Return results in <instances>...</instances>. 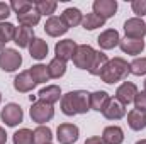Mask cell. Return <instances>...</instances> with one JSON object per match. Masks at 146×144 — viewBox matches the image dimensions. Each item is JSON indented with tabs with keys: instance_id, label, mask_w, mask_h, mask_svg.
<instances>
[{
	"instance_id": "1",
	"label": "cell",
	"mask_w": 146,
	"mask_h": 144,
	"mask_svg": "<svg viewBox=\"0 0 146 144\" xmlns=\"http://www.w3.org/2000/svg\"><path fill=\"white\" fill-rule=\"evenodd\" d=\"M90 110V93L85 90H73L61 97V112L65 115H80Z\"/></svg>"
},
{
	"instance_id": "2",
	"label": "cell",
	"mask_w": 146,
	"mask_h": 144,
	"mask_svg": "<svg viewBox=\"0 0 146 144\" xmlns=\"http://www.w3.org/2000/svg\"><path fill=\"white\" fill-rule=\"evenodd\" d=\"M129 63L122 58H114V59H109V63L106 65V68L102 70V73L99 75L100 80L104 83H109V85H114L121 80H124L127 75H129Z\"/></svg>"
},
{
	"instance_id": "3",
	"label": "cell",
	"mask_w": 146,
	"mask_h": 144,
	"mask_svg": "<svg viewBox=\"0 0 146 144\" xmlns=\"http://www.w3.org/2000/svg\"><path fill=\"white\" fill-rule=\"evenodd\" d=\"M29 114H31V119L36 124L42 126V124L49 122L54 117V107L51 104L44 102V100H36V102H33V107L29 110Z\"/></svg>"
},
{
	"instance_id": "4",
	"label": "cell",
	"mask_w": 146,
	"mask_h": 144,
	"mask_svg": "<svg viewBox=\"0 0 146 144\" xmlns=\"http://www.w3.org/2000/svg\"><path fill=\"white\" fill-rule=\"evenodd\" d=\"M22 65V56L19 54V51L12 49V48H5L3 51H0V68L5 73H12L19 70Z\"/></svg>"
},
{
	"instance_id": "5",
	"label": "cell",
	"mask_w": 146,
	"mask_h": 144,
	"mask_svg": "<svg viewBox=\"0 0 146 144\" xmlns=\"http://www.w3.org/2000/svg\"><path fill=\"white\" fill-rule=\"evenodd\" d=\"M94 56H95V49L88 44H80L73 54V65L80 70H87L90 68L92 61H94Z\"/></svg>"
},
{
	"instance_id": "6",
	"label": "cell",
	"mask_w": 146,
	"mask_h": 144,
	"mask_svg": "<svg viewBox=\"0 0 146 144\" xmlns=\"http://www.w3.org/2000/svg\"><path fill=\"white\" fill-rule=\"evenodd\" d=\"M0 119L5 122V126L15 127L17 124L22 122L24 112H22L21 105H17V104H7L5 107L2 108V112H0Z\"/></svg>"
},
{
	"instance_id": "7",
	"label": "cell",
	"mask_w": 146,
	"mask_h": 144,
	"mask_svg": "<svg viewBox=\"0 0 146 144\" xmlns=\"http://www.w3.org/2000/svg\"><path fill=\"white\" fill-rule=\"evenodd\" d=\"M78 136H80V129L70 122L60 124L56 129V139L60 144H75L78 141Z\"/></svg>"
},
{
	"instance_id": "8",
	"label": "cell",
	"mask_w": 146,
	"mask_h": 144,
	"mask_svg": "<svg viewBox=\"0 0 146 144\" xmlns=\"http://www.w3.org/2000/svg\"><path fill=\"white\" fill-rule=\"evenodd\" d=\"M124 32L129 39H143L146 36V22L138 17L127 19L124 22Z\"/></svg>"
},
{
	"instance_id": "9",
	"label": "cell",
	"mask_w": 146,
	"mask_h": 144,
	"mask_svg": "<svg viewBox=\"0 0 146 144\" xmlns=\"http://www.w3.org/2000/svg\"><path fill=\"white\" fill-rule=\"evenodd\" d=\"M136 95H138V87L133 81H124L115 90V100L121 102L122 105H129L131 102H134Z\"/></svg>"
},
{
	"instance_id": "10",
	"label": "cell",
	"mask_w": 146,
	"mask_h": 144,
	"mask_svg": "<svg viewBox=\"0 0 146 144\" xmlns=\"http://www.w3.org/2000/svg\"><path fill=\"white\" fill-rule=\"evenodd\" d=\"M76 48H78V44H76L73 39H63V41L56 42V46H54V54H56L58 59H61V61L66 63L68 59H73V54H75Z\"/></svg>"
},
{
	"instance_id": "11",
	"label": "cell",
	"mask_w": 146,
	"mask_h": 144,
	"mask_svg": "<svg viewBox=\"0 0 146 144\" xmlns=\"http://www.w3.org/2000/svg\"><path fill=\"white\" fill-rule=\"evenodd\" d=\"M92 9H94V14H97V15H100L102 19L107 20V19L115 15V12H117V2L115 0H95L94 5H92Z\"/></svg>"
},
{
	"instance_id": "12",
	"label": "cell",
	"mask_w": 146,
	"mask_h": 144,
	"mask_svg": "<svg viewBox=\"0 0 146 144\" xmlns=\"http://www.w3.org/2000/svg\"><path fill=\"white\" fill-rule=\"evenodd\" d=\"M44 31H46V34H48V36L60 37V36H63V34H66V32H68V26L63 22V19H61V17L53 15V17H49V19L46 20V24H44Z\"/></svg>"
},
{
	"instance_id": "13",
	"label": "cell",
	"mask_w": 146,
	"mask_h": 144,
	"mask_svg": "<svg viewBox=\"0 0 146 144\" xmlns=\"http://www.w3.org/2000/svg\"><path fill=\"white\" fill-rule=\"evenodd\" d=\"M34 87H36V81L33 80L29 70L21 71L15 78H14V88H15L19 93H27V92L34 90Z\"/></svg>"
},
{
	"instance_id": "14",
	"label": "cell",
	"mask_w": 146,
	"mask_h": 144,
	"mask_svg": "<svg viewBox=\"0 0 146 144\" xmlns=\"http://www.w3.org/2000/svg\"><path fill=\"white\" fill-rule=\"evenodd\" d=\"M119 48L122 53L126 54H131V56H136V54H141L143 49H145V41L143 39H129V37H124L119 41Z\"/></svg>"
},
{
	"instance_id": "15",
	"label": "cell",
	"mask_w": 146,
	"mask_h": 144,
	"mask_svg": "<svg viewBox=\"0 0 146 144\" xmlns=\"http://www.w3.org/2000/svg\"><path fill=\"white\" fill-rule=\"evenodd\" d=\"M119 41H121V36L115 29H107L97 37L100 49H114L115 46H119Z\"/></svg>"
},
{
	"instance_id": "16",
	"label": "cell",
	"mask_w": 146,
	"mask_h": 144,
	"mask_svg": "<svg viewBox=\"0 0 146 144\" xmlns=\"http://www.w3.org/2000/svg\"><path fill=\"white\" fill-rule=\"evenodd\" d=\"M34 39V29L27 27V26H21L15 27V36H14V42L19 48H29V44Z\"/></svg>"
},
{
	"instance_id": "17",
	"label": "cell",
	"mask_w": 146,
	"mask_h": 144,
	"mask_svg": "<svg viewBox=\"0 0 146 144\" xmlns=\"http://www.w3.org/2000/svg\"><path fill=\"white\" fill-rule=\"evenodd\" d=\"M61 98V88L58 85H46L39 93H37V100H44L48 104H56Z\"/></svg>"
},
{
	"instance_id": "18",
	"label": "cell",
	"mask_w": 146,
	"mask_h": 144,
	"mask_svg": "<svg viewBox=\"0 0 146 144\" xmlns=\"http://www.w3.org/2000/svg\"><path fill=\"white\" fill-rule=\"evenodd\" d=\"M102 114H104V117L109 119V120H119V119H122V117L126 115V105H122L121 102H117L115 98H112Z\"/></svg>"
},
{
	"instance_id": "19",
	"label": "cell",
	"mask_w": 146,
	"mask_h": 144,
	"mask_svg": "<svg viewBox=\"0 0 146 144\" xmlns=\"http://www.w3.org/2000/svg\"><path fill=\"white\" fill-rule=\"evenodd\" d=\"M110 100L112 98H110V95L107 92H102V90L100 92H94V93H90V108L97 110V112H104Z\"/></svg>"
},
{
	"instance_id": "20",
	"label": "cell",
	"mask_w": 146,
	"mask_h": 144,
	"mask_svg": "<svg viewBox=\"0 0 146 144\" xmlns=\"http://www.w3.org/2000/svg\"><path fill=\"white\" fill-rule=\"evenodd\" d=\"M102 139L106 144H122L124 143V131L119 126H109L102 132Z\"/></svg>"
},
{
	"instance_id": "21",
	"label": "cell",
	"mask_w": 146,
	"mask_h": 144,
	"mask_svg": "<svg viewBox=\"0 0 146 144\" xmlns=\"http://www.w3.org/2000/svg\"><path fill=\"white\" fill-rule=\"evenodd\" d=\"M29 54L34 59H44L48 56V42L41 37H34L33 42L29 44Z\"/></svg>"
},
{
	"instance_id": "22",
	"label": "cell",
	"mask_w": 146,
	"mask_h": 144,
	"mask_svg": "<svg viewBox=\"0 0 146 144\" xmlns=\"http://www.w3.org/2000/svg\"><path fill=\"white\" fill-rule=\"evenodd\" d=\"M61 19H63V22H65V24L68 26V29H70V27H76V26L82 24V20H83V14H82L76 7H68V9L63 10Z\"/></svg>"
},
{
	"instance_id": "23",
	"label": "cell",
	"mask_w": 146,
	"mask_h": 144,
	"mask_svg": "<svg viewBox=\"0 0 146 144\" xmlns=\"http://www.w3.org/2000/svg\"><path fill=\"white\" fill-rule=\"evenodd\" d=\"M127 126L133 131H143L146 127V114L133 108L131 112H127Z\"/></svg>"
},
{
	"instance_id": "24",
	"label": "cell",
	"mask_w": 146,
	"mask_h": 144,
	"mask_svg": "<svg viewBox=\"0 0 146 144\" xmlns=\"http://www.w3.org/2000/svg\"><path fill=\"white\" fill-rule=\"evenodd\" d=\"M107 63H109L107 54L102 53V51H95V56H94V61H92V65H90V68H88V73L94 75V76H99V75L102 73V70L106 68Z\"/></svg>"
},
{
	"instance_id": "25",
	"label": "cell",
	"mask_w": 146,
	"mask_h": 144,
	"mask_svg": "<svg viewBox=\"0 0 146 144\" xmlns=\"http://www.w3.org/2000/svg\"><path fill=\"white\" fill-rule=\"evenodd\" d=\"M53 132L48 126H39L33 131V144H51Z\"/></svg>"
},
{
	"instance_id": "26",
	"label": "cell",
	"mask_w": 146,
	"mask_h": 144,
	"mask_svg": "<svg viewBox=\"0 0 146 144\" xmlns=\"http://www.w3.org/2000/svg\"><path fill=\"white\" fill-rule=\"evenodd\" d=\"M15 27L10 22H0V51L5 49V44L9 41H14Z\"/></svg>"
},
{
	"instance_id": "27",
	"label": "cell",
	"mask_w": 146,
	"mask_h": 144,
	"mask_svg": "<svg viewBox=\"0 0 146 144\" xmlns=\"http://www.w3.org/2000/svg\"><path fill=\"white\" fill-rule=\"evenodd\" d=\"M56 7H58V2H54V0H37V2H34V10L39 15L53 17Z\"/></svg>"
},
{
	"instance_id": "28",
	"label": "cell",
	"mask_w": 146,
	"mask_h": 144,
	"mask_svg": "<svg viewBox=\"0 0 146 144\" xmlns=\"http://www.w3.org/2000/svg\"><path fill=\"white\" fill-rule=\"evenodd\" d=\"M104 24H106V19H102L100 15H97V14H87L85 17H83V20H82V26H83V29H87V31H95V29H99V27H104Z\"/></svg>"
},
{
	"instance_id": "29",
	"label": "cell",
	"mask_w": 146,
	"mask_h": 144,
	"mask_svg": "<svg viewBox=\"0 0 146 144\" xmlns=\"http://www.w3.org/2000/svg\"><path fill=\"white\" fill-rule=\"evenodd\" d=\"M48 73H49V78H61L66 73V63L58 58L51 59L48 65Z\"/></svg>"
},
{
	"instance_id": "30",
	"label": "cell",
	"mask_w": 146,
	"mask_h": 144,
	"mask_svg": "<svg viewBox=\"0 0 146 144\" xmlns=\"http://www.w3.org/2000/svg\"><path fill=\"white\" fill-rule=\"evenodd\" d=\"M29 73H31L33 80L36 81V85H39V83H46V81L49 80L48 66H44V65H34V66H31V68H29Z\"/></svg>"
},
{
	"instance_id": "31",
	"label": "cell",
	"mask_w": 146,
	"mask_h": 144,
	"mask_svg": "<svg viewBox=\"0 0 146 144\" xmlns=\"http://www.w3.org/2000/svg\"><path fill=\"white\" fill-rule=\"evenodd\" d=\"M17 20H19V24H21V26L34 27V26H37V24H39V20H41V15H39L36 10L33 9V10H29V12H26V14H21V15H17Z\"/></svg>"
},
{
	"instance_id": "32",
	"label": "cell",
	"mask_w": 146,
	"mask_h": 144,
	"mask_svg": "<svg viewBox=\"0 0 146 144\" xmlns=\"http://www.w3.org/2000/svg\"><path fill=\"white\" fill-rule=\"evenodd\" d=\"M9 5H10V9H12L17 15L26 14V12H29V10H33V9H34V3H33V2H29V0H12Z\"/></svg>"
},
{
	"instance_id": "33",
	"label": "cell",
	"mask_w": 146,
	"mask_h": 144,
	"mask_svg": "<svg viewBox=\"0 0 146 144\" xmlns=\"http://www.w3.org/2000/svg\"><path fill=\"white\" fill-rule=\"evenodd\" d=\"M14 144H33V131L31 129H19L14 137Z\"/></svg>"
},
{
	"instance_id": "34",
	"label": "cell",
	"mask_w": 146,
	"mask_h": 144,
	"mask_svg": "<svg viewBox=\"0 0 146 144\" xmlns=\"http://www.w3.org/2000/svg\"><path fill=\"white\" fill-rule=\"evenodd\" d=\"M129 71L136 76L146 75V58H136L133 63H129Z\"/></svg>"
},
{
	"instance_id": "35",
	"label": "cell",
	"mask_w": 146,
	"mask_h": 144,
	"mask_svg": "<svg viewBox=\"0 0 146 144\" xmlns=\"http://www.w3.org/2000/svg\"><path fill=\"white\" fill-rule=\"evenodd\" d=\"M131 9L138 15V19H141L143 15H146V0H133L131 2Z\"/></svg>"
},
{
	"instance_id": "36",
	"label": "cell",
	"mask_w": 146,
	"mask_h": 144,
	"mask_svg": "<svg viewBox=\"0 0 146 144\" xmlns=\"http://www.w3.org/2000/svg\"><path fill=\"white\" fill-rule=\"evenodd\" d=\"M134 108L146 114V92H138V95L134 98Z\"/></svg>"
},
{
	"instance_id": "37",
	"label": "cell",
	"mask_w": 146,
	"mask_h": 144,
	"mask_svg": "<svg viewBox=\"0 0 146 144\" xmlns=\"http://www.w3.org/2000/svg\"><path fill=\"white\" fill-rule=\"evenodd\" d=\"M10 5L9 3H5V2H0V22L2 20H5L9 15H10Z\"/></svg>"
},
{
	"instance_id": "38",
	"label": "cell",
	"mask_w": 146,
	"mask_h": 144,
	"mask_svg": "<svg viewBox=\"0 0 146 144\" xmlns=\"http://www.w3.org/2000/svg\"><path fill=\"white\" fill-rule=\"evenodd\" d=\"M85 144H106V141L102 139V137H99V136H92V137H88Z\"/></svg>"
},
{
	"instance_id": "39",
	"label": "cell",
	"mask_w": 146,
	"mask_h": 144,
	"mask_svg": "<svg viewBox=\"0 0 146 144\" xmlns=\"http://www.w3.org/2000/svg\"><path fill=\"white\" fill-rule=\"evenodd\" d=\"M7 143V132L3 127H0V144H5Z\"/></svg>"
},
{
	"instance_id": "40",
	"label": "cell",
	"mask_w": 146,
	"mask_h": 144,
	"mask_svg": "<svg viewBox=\"0 0 146 144\" xmlns=\"http://www.w3.org/2000/svg\"><path fill=\"white\" fill-rule=\"evenodd\" d=\"M136 144H146V139H141V141H138Z\"/></svg>"
},
{
	"instance_id": "41",
	"label": "cell",
	"mask_w": 146,
	"mask_h": 144,
	"mask_svg": "<svg viewBox=\"0 0 146 144\" xmlns=\"http://www.w3.org/2000/svg\"><path fill=\"white\" fill-rule=\"evenodd\" d=\"M145 92H146V80H145Z\"/></svg>"
},
{
	"instance_id": "42",
	"label": "cell",
	"mask_w": 146,
	"mask_h": 144,
	"mask_svg": "<svg viewBox=\"0 0 146 144\" xmlns=\"http://www.w3.org/2000/svg\"><path fill=\"white\" fill-rule=\"evenodd\" d=\"M0 102H2V93H0Z\"/></svg>"
}]
</instances>
